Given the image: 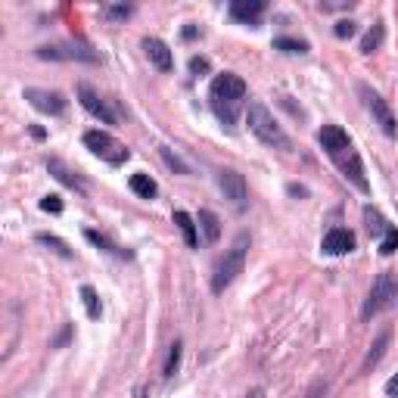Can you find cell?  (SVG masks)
Wrapping results in <instances>:
<instances>
[{
    "mask_svg": "<svg viewBox=\"0 0 398 398\" xmlns=\"http://www.w3.org/2000/svg\"><path fill=\"white\" fill-rule=\"evenodd\" d=\"M358 93H361V100H364V106H368V112L373 115V122L380 124V131H383L386 137H395L398 124H395V115H392V109H389L386 100L373 88H368V84H358Z\"/></svg>",
    "mask_w": 398,
    "mask_h": 398,
    "instance_id": "obj_7",
    "label": "cell"
},
{
    "mask_svg": "<svg viewBox=\"0 0 398 398\" xmlns=\"http://www.w3.org/2000/svg\"><path fill=\"white\" fill-rule=\"evenodd\" d=\"M190 72H193V75L209 72V59H206V57H193V59H190Z\"/></svg>",
    "mask_w": 398,
    "mask_h": 398,
    "instance_id": "obj_33",
    "label": "cell"
},
{
    "mask_svg": "<svg viewBox=\"0 0 398 398\" xmlns=\"http://www.w3.org/2000/svg\"><path fill=\"white\" fill-rule=\"evenodd\" d=\"M290 193H293V197H305V190H302V187H295V184H290Z\"/></svg>",
    "mask_w": 398,
    "mask_h": 398,
    "instance_id": "obj_36",
    "label": "cell"
},
{
    "mask_svg": "<svg viewBox=\"0 0 398 398\" xmlns=\"http://www.w3.org/2000/svg\"><path fill=\"white\" fill-rule=\"evenodd\" d=\"M395 305H398V274L395 271H383V274L373 280L370 295H368V302H364V308H361V317L364 321H370V317L383 315V311L395 308Z\"/></svg>",
    "mask_w": 398,
    "mask_h": 398,
    "instance_id": "obj_5",
    "label": "cell"
},
{
    "mask_svg": "<svg viewBox=\"0 0 398 398\" xmlns=\"http://www.w3.org/2000/svg\"><path fill=\"white\" fill-rule=\"evenodd\" d=\"M41 59H84V62H97V53H88V47H37Z\"/></svg>",
    "mask_w": 398,
    "mask_h": 398,
    "instance_id": "obj_14",
    "label": "cell"
},
{
    "mask_svg": "<svg viewBox=\"0 0 398 398\" xmlns=\"http://www.w3.org/2000/svg\"><path fill=\"white\" fill-rule=\"evenodd\" d=\"M218 190L224 193V199H230L233 209H246V199H249V187H246V177L233 168H221L218 171Z\"/></svg>",
    "mask_w": 398,
    "mask_h": 398,
    "instance_id": "obj_8",
    "label": "cell"
},
{
    "mask_svg": "<svg viewBox=\"0 0 398 398\" xmlns=\"http://www.w3.org/2000/svg\"><path fill=\"white\" fill-rule=\"evenodd\" d=\"M386 392H389V395H398V377H392V380L386 383Z\"/></svg>",
    "mask_w": 398,
    "mask_h": 398,
    "instance_id": "obj_34",
    "label": "cell"
},
{
    "mask_svg": "<svg viewBox=\"0 0 398 398\" xmlns=\"http://www.w3.org/2000/svg\"><path fill=\"white\" fill-rule=\"evenodd\" d=\"M364 224H368V233L373 240H383L389 233V228H392V224L383 218V212H380V209H373V206H364Z\"/></svg>",
    "mask_w": 398,
    "mask_h": 398,
    "instance_id": "obj_16",
    "label": "cell"
},
{
    "mask_svg": "<svg viewBox=\"0 0 398 398\" xmlns=\"http://www.w3.org/2000/svg\"><path fill=\"white\" fill-rule=\"evenodd\" d=\"M41 209L44 212H50V215H59L62 212V199L57 197V193H47V197L41 199Z\"/></svg>",
    "mask_w": 398,
    "mask_h": 398,
    "instance_id": "obj_28",
    "label": "cell"
},
{
    "mask_svg": "<svg viewBox=\"0 0 398 398\" xmlns=\"http://www.w3.org/2000/svg\"><path fill=\"white\" fill-rule=\"evenodd\" d=\"M106 16H109V19H128L131 6H106Z\"/></svg>",
    "mask_w": 398,
    "mask_h": 398,
    "instance_id": "obj_32",
    "label": "cell"
},
{
    "mask_svg": "<svg viewBox=\"0 0 398 398\" xmlns=\"http://www.w3.org/2000/svg\"><path fill=\"white\" fill-rule=\"evenodd\" d=\"M47 171H50L53 177H57L59 184H66V187H72V190H78V193H88V184L81 181L78 175H72L66 165H62L59 159H47Z\"/></svg>",
    "mask_w": 398,
    "mask_h": 398,
    "instance_id": "obj_15",
    "label": "cell"
},
{
    "mask_svg": "<svg viewBox=\"0 0 398 398\" xmlns=\"http://www.w3.org/2000/svg\"><path fill=\"white\" fill-rule=\"evenodd\" d=\"M209 106H212L215 119L224 128H233L246 106V81L233 72H221L215 75L212 88H209Z\"/></svg>",
    "mask_w": 398,
    "mask_h": 398,
    "instance_id": "obj_2",
    "label": "cell"
},
{
    "mask_svg": "<svg viewBox=\"0 0 398 398\" xmlns=\"http://www.w3.org/2000/svg\"><path fill=\"white\" fill-rule=\"evenodd\" d=\"M380 44H383V25L377 22V25H373V28L368 31V35H364V41H361V53H373Z\"/></svg>",
    "mask_w": 398,
    "mask_h": 398,
    "instance_id": "obj_25",
    "label": "cell"
},
{
    "mask_svg": "<svg viewBox=\"0 0 398 398\" xmlns=\"http://www.w3.org/2000/svg\"><path fill=\"white\" fill-rule=\"evenodd\" d=\"M398 252V228H389V233L380 240V255H395Z\"/></svg>",
    "mask_w": 398,
    "mask_h": 398,
    "instance_id": "obj_27",
    "label": "cell"
},
{
    "mask_svg": "<svg viewBox=\"0 0 398 398\" xmlns=\"http://www.w3.org/2000/svg\"><path fill=\"white\" fill-rule=\"evenodd\" d=\"M246 398H262V389H255V392H252V395H246Z\"/></svg>",
    "mask_w": 398,
    "mask_h": 398,
    "instance_id": "obj_37",
    "label": "cell"
},
{
    "mask_svg": "<svg viewBox=\"0 0 398 398\" xmlns=\"http://www.w3.org/2000/svg\"><path fill=\"white\" fill-rule=\"evenodd\" d=\"M84 237H88V240H90V243L97 246V249H103V252L115 255V259H131V252H128V249L115 246L112 240H109V237H103V233H100V230H84Z\"/></svg>",
    "mask_w": 398,
    "mask_h": 398,
    "instance_id": "obj_19",
    "label": "cell"
},
{
    "mask_svg": "<svg viewBox=\"0 0 398 398\" xmlns=\"http://www.w3.org/2000/svg\"><path fill=\"white\" fill-rule=\"evenodd\" d=\"M302 398H327V383H324V380L311 383V386H308V392L302 395Z\"/></svg>",
    "mask_w": 398,
    "mask_h": 398,
    "instance_id": "obj_30",
    "label": "cell"
},
{
    "mask_svg": "<svg viewBox=\"0 0 398 398\" xmlns=\"http://www.w3.org/2000/svg\"><path fill=\"white\" fill-rule=\"evenodd\" d=\"M336 37H342V41H346V37H352L355 35V22L352 19H342V22H336Z\"/></svg>",
    "mask_w": 398,
    "mask_h": 398,
    "instance_id": "obj_29",
    "label": "cell"
},
{
    "mask_svg": "<svg viewBox=\"0 0 398 398\" xmlns=\"http://www.w3.org/2000/svg\"><path fill=\"white\" fill-rule=\"evenodd\" d=\"M246 255H249V233H237V240L230 243V249L224 252V259L215 264V274H212V293L221 295L228 286L243 274L246 268Z\"/></svg>",
    "mask_w": 398,
    "mask_h": 398,
    "instance_id": "obj_4",
    "label": "cell"
},
{
    "mask_svg": "<svg viewBox=\"0 0 398 398\" xmlns=\"http://www.w3.org/2000/svg\"><path fill=\"white\" fill-rule=\"evenodd\" d=\"M199 228H202V237H206V243H218V237H221V221H218V215L212 209H199Z\"/></svg>",
    "mask_w": 398,
    "mask_h": 398,
    "instance_id": "obj_17",
    "label": "cell"
},
{
    "mask_svg": "<svg viewBox=\"0 0 398 398\" xmlns=\"http://www.w3.org/2000/svg\"><path fill=\"white\" fill-rule=\"evenodd\" d=\"M264 0H233L230 4V19L233 22H243V25H255L264 13Z\"/></svg>",
    "mask_w": 398,
    "mask_h": 398,
    "instance_id": "obj_13",
    "label": "cell"
},
{
    "mask_svg": "<svg viewBox=\"0 0 398 398\" xmlns=\"http://www.w3.org/2000/svg\"><path fill=\"white\" fill-rule=\"evenodd\" d=\"M78 103H81V106H84V109H88V112L93 115V119H100L103 124H115V122H119V119H115V112H112V109L106 106V100L100 97V93L93 90L88 81H81V84H78Z\"/></svg>",
    "mask_w": 398,
    "mask_h": 398,
    "instance_id": "obj_9",
    "label": "cell"
},
{
    "mask_svg": "<svg viewBox=\"0 0 398 398\" xmlns=\"http://www.w3.org/2000/svg\"><path fill=\"white\" fill-rule=\"evenodd\" d=\"M37 243L47 246V249H53L57 255H62V259H72V249H69L66 240H59V237H50V233H37Z\"/></svg>",
    "mask_w": 398,
    "mask_h": 398,
    "instance_id": "obj_22",
    "label": "cell"
},
{
    "mask_svg": "<svg viewBox=\"0 0 398 398\" xmlns=\"http://www.w3.org/2000/svg\"><path fill=\"white\" fill-rule=\"evenodd\" d=\"M246 122H249V131H252L264 146H274V150H293L290 137L283 134V128L277 124V119L268 112V106H264L262 100H249Z\"/></svg>",
    "mask_w": 398,
    "mask_h": 398,
    "instance_id": "obj_3",
    "label": "cell"
},
{
    "mask_svg": "<svg viewBox=\"0 0 398 398\" xmlns=\"http://www.w3.org/2000/svg\"><path fill=\"white\" fill-rule=\"evenodd\" d=\"M184 37H187V41H190V37H197V28L187 25V28H184Z\"/></svg>",
    "mask_w": 398,
    "mask_h": 398,
    "instance_id": "obj_35",
    "label": "cell"
},
{
    "mask_svg": "<svg viewBox=\"0 0 398 398\" xmlns=\"http://www.w3.org/2000/svg\"><path fill=\"white\" fill-rule=\"evenodd\" d=\"M175 224H177V228H181V233H184V243H187V246H197V243H199L197 221H193V218L187 215L184 209H177V212H175Z\"/></svg>",
    "mask_w": 398,
    "mask_h": 398,
    "instance_id": "obj_20",
    "label": "cell"
},
{
    "mask_svg": "<svg viewBox=\"0 0 398 398\" xmlns=\"http://www.w3.org/2000/svg\"><path fill=\"white\" fill-rule=\"evenodd\" d=\"M274 47H277V50H283V53H299V57H302V53H308V44L305 41H295V37H277Z\"/></svg>",
    "mask_w": 398,
    "mask_h": 398,
    "instance_id": "obj_26",
    "label": "cell"
},
{
    "mask_svg": "<svg viewBox=\"0 0 398 398\" xmlns=\"http://www.w3.org/2000/svg\"><path fill=\"white\" fill-rule=\"evenodd\" d=\"M128 187H131V193H137L140 199H153L156 193H159V187H156V181H153L150 175H144V171H137V175H131Z\"/></svg>",
    "mask_w": 398,
    "mask_h": 398,
    "instance_id": "obj_18",
    "label": "cell"
},
{
    "mask_svg": "<svg viewBox=\"0 0 398 398\" xmlns=\"http://www.w3.org/2000/svg\"><path fill=\"white\" fill-rule=\"evenodd\" d=\"M162 159H165L171 168H177V171H181V175H187V165H184L181 159H177V156H171V150H162Z\"/></svg>",
    "mask_w": 398,
    "mask_h": 398,
    "instance_id": "obj_31",
    "label": "cell"
},
{
    "mask_svg": "<svg viewBox=\"0 0 398 398\" xmlns=\"http://www.w3.org/2000/svg\"><path fill=\"white\" fill-rule=\"evenodd\" d=\"M321 249H324L327 255H346V252H352V249H355V233H352V230H346V228H333V230H327V237H324Z\"/></svg>",
    "mask_w": 398,
    "mask_h": 398,
    "instance_id": "obj_11",
    "label": "cell"
},
{
    "mask_svg": "<svg viewBox=\"0 0 398 398\" xmlns=\"http://www.w3.org/2000/svg\"><path fill=\"white\" fill-rule=\"evenodd\" d=\"M81 302H84V308H88L90 321H97L103 308H100V299H97V290H93V286H81Z\"/></svg>",
    "mask_w": 398,
    "mask_h": 398,
    "instance_id": "obj_23",
    "label": "cell"
},
{
    "mask_svg": "<svg viewBox=\"0 0 398 398\" xmlns=\"http://www.w3.org/2000/svg\"><path fill=\"white\" fill-rule=\"evenodd\" d=\"M181 352H184V342L175 339L168 349V361H165V377H175L177 368H181Z\"/></svg>",
    "mask_w": 398,
    "mask_h": 398,
    "instance_id": "obj_24",
    "label": "cell"
},
{
    "mask_svg": "<svg viewBox=\"0 0 398 398\" xmlns=\"http://www.w3.org/2000/svg\"><path fill=\"white\" fill-rule=\"evenodd\" d=\"M144 50L159 72H171V69H175V57H171L165 41H159V37H144Z\"/></svg>",
    "mask_w": 398,
    "mask_h": 398,
    "instance_id": "obj_12",
    "label": "cell"
},
{
    "mask_svg": "<svg viewBox=\"0 0 398 398\" xmlns=\"http://www.w3.org/2000/svg\"><path fill=\"white\" fill-rule=\"evenodd\" d=\"M389 336H392V333H389V330H383V333H380V336H377V342H373V346H370V352H368V358H364V364H361V370H364V373H368V370L373 368V364H380V358H383L386 346H389Z\"/></svg>",
    "mask_w": 398,
    "mask_h": 398,
    "instance_id": "obj_21",
    "label": "cell"
},
{
    "mask_svg": "<svg viewBox=\"0 0 398 398\" xmlns=\"http://www.w3.org/2000/svg\"><path fill=\"white\" fill-rule=\"evenodd\" d=\"M25 100L37 109V112H44V115H62V112H66V106H69L66 97H62L59 90H41V88H28Z\"/></svg>",
    "mask_w": 398,
    "mask_h": 398,
    "instance_id": "obj_10",
    "label": "cell"
},
{
    "mask_svg": "<svg viewBox=\"0 0 398 398\" xmlns=\"http://www.w3.org/2000/svg\"><path fill=\"white\" fill-rule=\"evenodd\" d=\"M317 144L324 146V153L330 156V162L342 171L346 181H352L361 193H370V181H368V175H364L361 156H358L352 140H349V134L339 128V124H324V128L317 131Z\"/></svg>",
    "mask_w": 398,
    "mask_h": 398,
    "instance_id": "obj_1",
    "label": "cell"
},
{
    "mask_svg": "<svg viewBox=\"0 0 398 398\" xmlns=\"http://www.w3.org/2000/svg\"><path fill=\"white\" fill-rule=\"evenodd\" d=\"M84 146H88L93 156H100L103 162H109V165H124V162L131 159L128 146L119 144L109 131H88V134H84Z\"/></svg>",
    "mask_w": 398,
    "mask_h": 398,
    "instance_id": "obj_6",
    "label": "cell"
}]
</instances>
